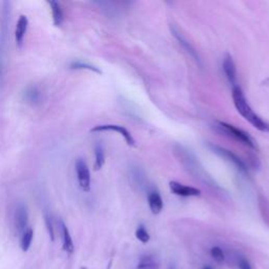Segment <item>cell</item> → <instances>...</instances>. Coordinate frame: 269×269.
<instances>
[{"instance_id": "8fae6325", "label": "cell", "mask_w": 269, "mask_h": 269, "mask_svg": "<svg viewBox=\"0 0 269 269\" xmlns=\"http://www.w3.org/2000/svg\"><path fill=\"white\" fill-rule=\"evenodd\" d=\"M148 200V205L149 208L151 210V212L154 213V215H158V213H160L163 209V200L160 196V194L156 190L150 191L147 197Z\"/></svg>"}, {"instance_id": "3957f363", "label": "cell", "mask_w": 269, "mask_h": 269, "mask_svg": "<svg viewBox=\"0 0 269 269\" xmlns=\"http://www.w3.org/2000/svg\"><path fill=\"white\" fill-rule=\"evenodd\" d=\"M75 169H76V176H77V180L79 187L82 191L88 192L91 190V171H89L88 165L85 162L84 159L82 158H78L75 162Z\"/></svg>"}, {"instance_id": "52a82bcc", "label": "cell", "mask_w": 269, "mask_h": 269, "mask_svg": "<svg viewBox=\"0 0 269 269\" xmlns=\"http://www.w3.org/2000/svg\"><path fill=\"white\" fill-rule=\"evenodd\" d=\"M169 188L171 190L172 194H175L177 196L180 197H199L201 195V190L196 188V187H191V186L184 185L182 183H179L177 181H171L169 182Z\"/></svg>"}, {"instance_id": "5b68a950", "label": "cell", "mask_w": 269, "mask_h": 269, "mask_svg": "<svg viewBox=\"0 0 269 269\" xmlns=\"http://www.w3.org/2000/svg\"><path fill=\"white\" fill-rule=\"evenodd\" d=\"M209 147L211 148V150L213 151V153H216L220 157H222V158H224V159H226L227 161H229L230 163H232L240 172H242V174H247L248 169H247L246 164L242 160H241L237 155H234L232 151L226 149L224 147L218 146V145H216V144H209Z\"/></svg>"}, {"instance_id": "ffe728a7", "label": "cell", "mask_w": 269, "mask_h": 269, "mask_svg": "<svg viewBox=\"0 0 269 269\" xmlns=\"http://www.w3.org/2000/svg\"><path fill=\"white\" fill-rule=\"evenodd\" d=\"M210 256L219 264H222L223 262L225 261L224 251L222 249H221V248L219 246H213L211 248V249H210Z\"/></svg>"}, {"instance_id": "8992f818", "label": "cell", "mask_w": 269, "mask_h": 269, "mask_svg": "<svg viewBox=\"0 0 269 269\" xmlns=\"http://www.w3.org/2000/svg\"><path fill=\"white\" fill-rule=\"evenodd\" d=\"M27 223H29V212H27L26 206L24 203L19 202L15 209H14V226H15L16 232L21 234L26 230Z\"/></svg>"}, {"instance_id": "277c9868", "label": "cell", "mask_w": 269, "mask_h": 269, "mask_svg": "<svg viewBox=\"0 0 269 269\" xmlns=\"http://www.w3.org/2000/svg\"><path fill=\"white\" fill-rule=\"evenodd\" d=\"M101 132L118 133L121 137H123V139L125 140L127 145L129 146L136 145V141L134 139L133 135L122 125H117V124H102V125H96L91 129V133H101Z\"/></svg>"}, {"instance_id": "7a4b0ae2", "label": "cell", "mask_w": 269, "mask_h": 269, "mask_svg": "<svg viewBox=\"0 0 269 269\" xmlns=\"http://www.w3.org/2000/svg\"><path fill=\"white\" fill-rule=\"evenodd\" d=\"M216 129L221 134H224L227 137L232 138V139L243 143L244 145L248 147L256 148V143H254L252 138L246 132H244V130L231 125V124L222 121H216Z\"/></svg>"}, {"instance_id": "e0dca14e", "label": "cell", "mask_w": 269, "mask_h": 269, "mask_svg": "<svg viewBox=\"0 0 269 269\" xmlns=\"http://www.w3.org/2000/svg\"><path fill=\"white\" fill-rule=\"evenodd\" d=\"M34 238V230L31 227H27L26 230L21 234V239H20V246H21L22 251H27L33 242Z\"/></svg>"}, {"instance_id": "7402d4cb", "label": "cell", "mask_w": 269, "mask_h": 269, "mask_svg": "<svg viewBox=\"0 0 269 269\" xmlns=\"http://www.w3.org/2000/svg\"><path fill=\"white\" fill-rule=\"evenodd\" d=\"M239 268L240 269H252L251 265L249 262H248L246 259L241 258L239 261Z\"/></svg>"}, {"instance_id": "d6986e66", "label": "cell", "mask_w": 269, "mask_h": 269, "mask_svg": "<svg viewBox=\"0 0 269 269\" xmlns=\"http://www.w3.org/2000/svg\"><path fill=\"white\" fill-rule=\"evenodd\" d=\"M136 238L140 241L141 243L143 244H146L149 242L150 240V236L148 231L146 230L145 227H144L143 225H140L138 228L136 229Z\"/></svg>"}, {"instance_id": "6da1fadb", "label": "cell", "mask_w": 269, "mask_h": 269, "mask_svg": "<svg viewBox=\"0 0 269 269\" xmlns=\"http://www.w3.org/2000/svg\"><path fill=\"white\" fill-rule=\"evenodd\" d=\"M232 100L238 113L249 122L254 128H257L262 133H269V123L262 119L257 113H254V110L248 103L242 88L238 85L232 88Z\"/></svg>"}, {"instance_id": "9a60e30c", "label": "cell", "mask_w": 269, "mask_h": 269, "mask_svg": "<svg viewBox=\"0 0 269 269\" xmlns=\"http://www.w3.org/2000/svg\"><path fill=\"white\" fill-rule=\"evenodd\" d=\"M95 163H94V169L96 171L100 170L105 162V154H104V148H103L101 143H96L95 144Z\"/></svg>"}, {"instance_id": "ba28073f", "label": "cell", "mask_w": 269, "mask_h": 269, "mask_svg": "<svg viewBox=\"0 0 269 269\" xmlns=\"http://www.w3.org/2000/svg\"><path fill=\"white\" fill-rule=\"evenodd\" d=\"M27 27H29V19L25 15H20L17 23H16V29H15V40H16V45L18 49L22 46L23 41L27 32Z\"/></svg>"}, {"instance_id": "7c38bea8", "label": "cell", "mask_w": 269, "mask_h": 269, "mask_svg": "<svg viewBox=\"0 0 269 269\" xmlns=\"http://www.w3.org/2000/svg\"><path fill=\"white\" fill-rule=\"evenodd\" d=\"M60 226H61V233H62V248H63V250L65 252L73 253L75 250V246H74L71 232L63 222H60Z\"/></svg>"}, {"instance_id": "44dd1931", "label": "cell", "mask_w": 269, "mask_h": 269, "mask_svg": "<svg viewBox=\"0 0 269 269\" xmlns=\"http://www.w3.org/2000/svg\"><path fill=\"white\" fill-rule=\"evenodd\" d=\"M44 222H45V226H46V230L49 232V236L52 242L55 241V231H54V225H53V220L51 217L50 212H45L44 213Z\"/></svg>"}, {"instance_id": "cb8c5ba5", "label": "cell", "mask_w": 269, "mask_h": 269, "mask_svg": "<svg viewBox=\"0 0 269 269\" xmlns=\"http://www.w3.org/2000/svg\"><path fill=\"white\" fill-rule=\"evenodd\" d=\"M169 269H176V268H175L174 266H170V267H169Z\"/></svg>"}, {"instance_id": "ac0fdd59", "label": "cell", "mask_w": 269, "mask_h": 269, "mask_svg": "<svg viewBox=\"0 0 269 269\" xmlns=\"http://www.w3.org/2000/svg\"><path fill=\"white\" fill-rule=\"evenodd\" d=\"M70 68L72 70H87V71H92L97 74H102V72L99 70L98 67H96L95 65H92L89 63H86V62H82V61H73L70 64Z\"/></svg>"}, {"instance_id": "4fadbf2b", "label": "cell", "mask_w": 269, "mask_h": 269, "mask_svg": "<svg viewBox=\"0 0 269 269\" xmlns=\"http://www.w3.org/2000/svg\"><path fill=\"white\" fill-rule=\"evenodd\" d=\"M160 260L154 254H145L141 257L136 269H159Z\"/></svg>"}, {"instance_id": "30bf717a", "label": "cell", "mask_w": 269, "mask_h": 269, "mask_svg": "<svg viewBox=\"0 0 269 269\" xmlns=\"http://www.w3.org/2000/svg\"><path fill=\"white\" fill-rule=\"evenodd\" d=\"M170 29H171V33L174 34V36L178 39V41H179V42H180V44L186 50V52H187L190 55V56L192 58H194L196 61L199 62L200 59H199V56L197 55V52L195 51L194 47L191 46V44L188 42V41L184 38V36L182 35V33L180 31H179V29H177L176 26H170Z\"/></svg>"}, {"instance_id": "9c48e42d", "label": "cell", "mask_w": 269, "mask_h": 269, "mask_svg": "<svg viewBox=\"0 0 269 269\" xmlns=\"http://www.w3.org/2000/svg\"><path fill=\"white\" fill-rule=\"evenodd\" d=\"M223 71L227 80L232 86H237V67L229 54H226L223 60Z\"/></svg>"}, {"instance_id": "5bb4252c", "label": "cell", "mask_w": 269, "mask_h": 269, "mask_svg": "<svg viewBox=\"0 0 269 269\" xmlns=\"http://www.w3.org/2000/svg\"><path fill=\"white\" fill-rule=\"evenodd\" d=\"M49 3L51 11H52V17H53V22L56 26H60L63 23L64 15H63V10H62V6L60 2L55 1V0H51V1H47Z\"/></svg>"}, {"instance_id": "2e32d148", "label": "cell", "mask_w": 269, "mask_h": 269, "mask_svg": "<svg viewBox=\"0 0 269 269\" xmlns=\"http://www.w3.org/2000/svg\"><path fill=\"white\" fill-rule=\"evenodd\" d=\"M41 93L37 86H30L25 89L24 92V99L27 103L31 104H36L40 101Z\"/></svg>"}, {"instance_id": "603a6c76", "label": "cell", "mask_w": 269, "mask_h": 269, "mask_svg": "<svg viewBox=\"0 0 269 269\" xmlns=\"http://www.w3.org/2000/svg\"><path fill=\"white\" fill-rule=\"evenodd\" d=\"M203 269H213V268H211L210 266H205Z\"/></svg>"}]
</instances>
